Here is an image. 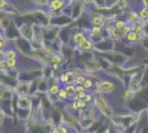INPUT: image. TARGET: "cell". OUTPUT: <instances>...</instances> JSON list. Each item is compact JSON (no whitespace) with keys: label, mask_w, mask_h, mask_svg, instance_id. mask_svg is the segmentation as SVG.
Masks as SVG:
<instances>
[{"label":"cell","mask_w":148,"mask_h":133,"mask_svg":"<svg viewBox=\"0 0 148 133\" xmlns=\"http://www.w3.org/2000/svg\"><path fill=\"white\" fill-rule=\"evenodd\" d=\"M93 104L95 107V110H96L97 114L104 116L105 119H107V120H111L112 118H113V115L115 114L113 105H112L110 99L107 98V95L99 94V93H95L94 92Z\"/></svg>","instance_id":"1"},{"label":"cell","mask_w":148,"mask_h":133,"mask_svg":"<svg viewBox=\"0 0 148 133\" xmlns=\"http://www.w3.org/2000/svg\"><path fill=\"white\" fill-rule=\"evenodd\" d=\"M138 114L136 113H126V114H114L111 120V123L114 127L125 131L126 129L132 127L133 124L137 123Z\"/></svg>","instance_id":"2"},{"label":"cell","mask_w":148,"mask_h":133,"mask_svg":"<svg viewBox=\"0 0 148 133\" xmlns=\"http://www.w3.org/2000/svg\"><path fill=\"white\" fill-rule=\"evenodd\" d=\"M86 6L87 5L83 0H70L69 5L64 8L63 12L66 13L72 19V21L75 22L83 16V13L85 12Z\"/></svg>","instance_id":"3"},{"label":"cell","mask_w":148,"mask_h":133,"mask_svg":"<svg viewBox=\"0 0 148 133\" xmlns=\"http://www.w3.org/2000/svg\"><path fill=\"white\" fill-rule=\"evenodd\" d=\"M117 89V81L113 78H101L95 82L94 92L104 95L113 94Z\"/></svg>","instance_id":"4"},{"label":"cell","mask_w":148,"mask_h":133,"mask_svg":"<svg viewBox=\"0 0 148 133\" xmlns=\"http://www.w3.org/2000/svg\"><path fill=\"white\" fill-rule=\"evenodd\" d=\"M83 69L85 72H91V73H97L99 71H102L101 62L94 52L91 53L90 57L85 58L84 63H83Z\"/></svg>","instance_id":"5"},{"label":"cell","mask_w":148,"mask_h":133,"mask_svg":"<svg viewBox=\"0 0 148 133\" xmlns=\"http://www.w3.org/2000/svg\"><path fill=\"white\" fill-rule=\"evenodd\" d=\"M69 2H70V0H49L48 5L45 7L47 12L50 17L59 14V13L63 12L64 8L68 6Z\"/></svg>","instance_id":"6"},{"label":"cell","mask_w":148,"mask_h":133,"mask_svg":"<svg viewBox=\"0 0 148 133\" xmlns=\"http://www.w3.org/2000/svg\"><path fill=\"white\" fill-rule=\"evenodd\" d=\"M115 43L116 42L111 37H105L97 42H95L94 53H105V52L115 50Z\"/></svg>","instance_id":"7"},{"label":"cell","mask_w":148,"mask_h":133,"mask_svg":"<svg viewBox=\"0 0 148 133\" xmlns=\"http://www.w3.org/2000/svg\"><path fill=\"white\" fill-rule=\"evenodd\" d=\"M86 34L90 39H92L94 42H97L101 39L105 37H110V32L104 27H95V25H90L86 30Z\"/></svg>","instance_id":"8"},{"label":"cell","mask_w":148,"mask_h":133,"mask_svg":"<svg viewBox=\"0 0 148 133\" xmlns=\"http://www.w3.org/2000/svg\"><path fill=\"white\" fill-rule=\"evenodd\" d=\"M86 39H87L86 31H85L84 29H81L79 27H76V28H74V31H73V33H72V36H71V38H70V44H71L74 49H75V51H76V49H77Z\"/></svg>","instance_id":"9"},{"label":"cell","mask_w":148,"mask_h":133,"mask_svg":"<svg viewBox=\"0 0 148 133\" xmlns=\"http://www.w3.org/2000/svg\"><path fill=\"white\" fill-rule=\"evenodd\" d=\"M59 32L60 28L53 25H47L42 27V33H43V41L44 43L52 42L59 38Z\"/></svg>","instance_id":"10"},{"label":"cell","mask_w":148,"mask_h":133,"mask_svg":"<svg viewBox=\"0 0 148 133\" xmlns=\"http://www.w3.org/2000/svg\"><path fill=\"white\" fill-rule=\"evenodd\" d=\"M14 107L25 110H32L33 109V102L31 99V95H14Z\"/></svg>","instance_id":"11"},{"label":"cell","mask_w":148,"mask_h":133,"mask_svg":"<svg viewBox=\"0 0 148 133\" xmlns=\"http://www.w3.org/2000/svg\"><path fill=\"white\" fill-rule=\"evenodd\" d=\"M19 34L21 38L25 39L28 41H32L33 38V25L30 22H22L21 25H18Z\"/></svg>","instance_id":"12"},{"label":"cell","mask_w":148,"mask_h":133,"mask_svg":"<svg viewBox=\"0 0 148 133\" xmlns=\"http://www.w3.org/2000/svg\"><path fill=\"white\" fill-rule=\"evenodd\" d=\"M143 39H144V37H142L140 34H138L134 30H132V31H130L124 37L123 41L126 42L127 44H130V45H142Z\"/></svg>","instance_id":"13"},{"label":"cell","mask_w":148,"mask_h":133,"mask_svg":"<svg viewBox=\"0 0 148 133\" xmlns=\"http://www.w3.org/2000/svg\"><path fill=\"white\" fill-rule=\"evenodd\" d=\"M14 93L17 95H30V81L18 80L14 85Z\"/></svg>","instance_id":"14"},{"label":"cell","mask_w":148,"mask_h":133,"mask_svg":"<svg viewBox=\"0 0 148 133\" xmlns=\"http://www.w3.org/2000/svg\"><path fill=\"white\" fill-rule=\"evenodd\" d=\"M94 47H95V42L87 37L86 40L76 49V51H79L80 53H92L94 52Z\"/></svg>","instance_id":"15"},{"label":"cell","mask_w":148,"mask_h":133,"mask_svg":"<svg viewBox=\"0 0 148 133\" xmlns=\"http://www.w3.org/2000/svg\"><path fill=\"white\" fill-rule=\"evenodd\" d=\"M48 82H49V87H48V90H47L45 94L48 95V96H51V98H56V95L58 94L59 90L61 88V84H60V82L58 80L53 81V82H51V81H48Z\"/></svg>","instance_id":"16"},{"label":"cell","mask_w":148,"mask_h":133,"mask_svg":"<svg viewBox=\"0 0 148 133\" xmlns=\"http://www.w3.org/2000/svg\"><path fill=\"white\" fill-rule=\"evenodd\" d=\"M106 18L99 13H94L90 18V25H95V27H104Z\"/></svg>","instance_id":"17"},{"label":"cell","mask_w":148,"mask_h":133,"mask_svg":"<svg viewBox=\"0 0 148 133\" xmlns=\"http://www.w3.org/2000/svg\"><path fill=\"white\" fill-rule=\"evenodd\" d=\"M125 20H126V22L130 25H135V23H137V22L140 21L137 10H134V9H132L130 12L126 13V18H125Z\"/></svg>","instance_id":"18"},{"label":"cell","mask_w":148,"mask_h":133,"mask_svg":"<svg viewBox=\"0 0 148 133\" xmlns=\"http://www.w3.org/2000/svg\"><path fill=\"white\" fill-rule=\"evenodd\" d=\"M136 94H137V93H136L133 89H130V87L126 85V88L122 91V99L126 102H130L135 99Z\"/></svg>","instance_id":"19"},{"label":"cell","mask_w":148,"mask_h":133,"mask_svg":"<svg viewBox=\"0 0 148 133\" xmlns=\"http://www.w3.org/2000/svg\"><path fill=\"white\" fill-rule=\"evenodd\" d=\"M110 32V37H111L115 42H121V41H123L124 40V33H123V30H118L116 28H112L108 30Z\"/></svg>","instance_id":"20"},{"label":"cell","mask_w":148,"mask_h":133,"mask_svg":"<svg viewBox=\"0 0 148 133\" xmlns=\"http://www.w3.org/2000/svg\"><path fill=\"white\" fill-rule=\"evenodd\" d=\"M49 133H71V129L64 123H59L51 127Z\"/></svg>","instance_id":"21"},{"label":"cell","mask_w":148,"mask_h":133,"mask_svg":"<svg viewBox=\"0 0 148 133\" xmlns=\"http://www.w3.org/2000/svg\"><path fill=\"white\" fill-rule=\"evenodd\" d=\"M16 115L18 116L19 120H23L27 121L28 118L30 116L31 111L30 110H25V109H20V108H16V111H14Z\"/></svg>","instance_id":"22"},{"label":"cell","mask_w":148,"mask_h":133,"mask_svg":"<svg viewBox=\"0 0 148 133\" xmlns=\"http://www.w3.org/2000/svg\"><path fill=\"white\" fill-rule=\"evenodd\" d=\"M56 100H58V102H65L68 101V100H70V98H69V94L68 92H66V89L64 88L63 85H61V88H60V90H59V92H58V94L56 95Z\"/></svg>","instance_id":"23"},{"label":"cell","mask_w":148,"mask_h":133,"mask_svg":"<svg viewBox=\"0 0 148 133\" xmlns=\"http://www.w3.org/2000/svg\"><path fill=\"white\" fill-rule=\"evenodd\" d=\"M82 85H83V88L86 90L87 92H94V87H95V82L93 81L92 79H90V78H87L84 80V82L82 83Z\"/></svg>","instance_id":"24"},{"label":"cell","mask_w":148,"mask_h":133,"mask_svg":"<svg viewBox=\"0 0 148 133\" xmlns=\"http://www.w3.org/2000/svg\"><path fill=\"white\" fill-rule=\"evenodd\" d=\"M7 63V68H8V71H16L17 70V64H18V59H13V58H10V59H5Z\"/></svg>","instance_id":"25"},{"label":"cell","mask_w":148,"mask_h":133,"mask_svg":"<svg viewBox=\"0 0 148 133\" xmlns=\"http://www.w3.org/2000/svg\"><path fill=\"white\" fill-rule=\"evenodd\" d=\"M138 16H139V19L140 21H145V20L148 19V7H140L138 10Z\"/></svg>","instance_id":"26"},{"label":"cell","mask_w":148,"mask_h":133,"mask_svg":"<svg viewBox=\"0 0 148 133\" xmlns=\"http://www.w3.org/2000/svg\"><path fill=\"white\" fill-rule=\"evenodd\" d=\"M127 25H128V23L126 22V20L122 19V18H116L115 21H114V28H116L118 30H123Z\"/></svg>","instance_id":"27"},{"label":"cell","mask_w":148,"mask_h":133,"mask_svg":"<svg viewBox=\"0 0 148 133\" xmlns=\"http://www.w3.org/2000/svg\"><path fill=\"white\" fill-rule=\"evenodd\" d=\"M63 87L66 89L69 98H70V100H71L74 95H75V84H66V85H63Z\"/></svg>","instance_id":"28"},{"label":"cell","mask_w":148,"mask_h":133,"mask_svg":"<svg viewBox=\"0 0 148 133\" xmlns=\"http://www.w3.org/2000/svg\"><path fill=\"white\" fill-rule=\"evenodd\" d=\"M83 100L85 102H87L88 104L93 103V101H94V92H87L86 94H85V96L83 98Z\"/></svg>","instance_id":"29"},{"label":"cell","mask_w":148,"mask_h":133,"mask_svg":"<svg viewBox=\"0 0 148 133\" xmlns=\"http://www.w3.org/2000/svg\"><path fill=\"white\" fill-rule=\"evenodd\" d=\"M143 34L144 38H148V20L143 21Z\"/></svg>","instance_id":"30"},{"label":"cell","mask_w":148,"mask_h":133,"mask_svg":"<svg viewBox=\"0 0 148 133\" xmlns=\"http://www.w3.org/2000/svg\"><path fill=\"white\" fill-rule=\"evenodd\" d=\"M94 6L96 7L107 6V0H94Z\"/></svg>","instance_id":"31"},{"label":"cell","mask_w":148,"mask_h":133,"mask_svg":"<svg viewBox=\"0 0 148 133\" xmlns=\"http://www.w3.org/2000/svg\"><path fill=\"white\" fill-rule=\"evenodd\" d=\"M82 91H86V90L83 88L82 84H75V94H76V93H80Z\"/></svg>","instance_id":"32"},{"label":"cell","mask_w":148,"mask_h":133,"mask_svg":"<svg viewBox=\"0 0 148 133\" xmlns=\"http://www.w3.org/2000/svg\"><path fill=\"white\" fill-rule=\"evenodd\" d=\"M130 31H132V25H126V27H125V28L123 29L124 37H125V36H126V34H127V33H128Z\"/></svg>","instance_id":"33"},{"label":"cell","mask_w":148,"mask_h":133,"mask_svg":"<svg viewBox=\"0 0 148 133\" xmlns=\"http://www.w3.org/2000/svg\"><path fill=\"white\" fill-rule=\"evenodd\" d=\"M7 47L6 42H5V40H3V38L0 39V50H5Z\"/></svg>","instance_id":"34"},{"label":"cell","mask_w":148,"mask_h":133,"mask_svg":"<svg viewBox=\"0 0 148 133\" xmlns=\"http://www.w3.org/2000/svg\"><path fill=\"white\" fill-rule=\"evenodd\" d=\"M140 3L143 7H148V0H140Z\"/></svg>","instance_id":"35"},{"label":"cell","mask_w":148,"mask_h":133,"mask_svg":"<svg viewBox=\"0 0 148 133\" xmlns=\"http://www.w3.org/2000/svg\"><path fill=\"white\" fill-rule=\"evenodd\" d=\"M86 5H90V6H92V5H94V0H83Z\"/></svg>","instance_id":"36"},{"label":"cell","mask_w":148,"mask_h":133,"mask_svg":"<svg viewBox=\"0 0 148 133\" xmlns=\"http://www.w3.org/2000/svg\"><path fill=\"white\" fill-rule=\"evenodd\" d=\"M3 38V31L1 30V28H0V39Z\"/></svg>","instance_id":"37"},{"label":"cell","mask_w":148,"mask_h":133,"mask_svg":"<svg viewBox=\"0 0 148 133\" xmlns=\"http://www.w3.org/2000/svg\"><path fill=\"white\" fill-rule=\"evenodd\" d=\"M146 115H147V119H148V109H146Z\"/></svg>","instance_id":"38"},{"label":"cell","mask_w":148,"mask_h":133,"mask_svg":"<svg viewBox=\"0 0 148 133\" xmlns=\"http://www.w3.org/2000/svg\"><path fill=\"white\" fill-rule=\"evenodd\" d=\"M1 112H3V111H2V109H1V107H0V113H1Z\"/></svg>","instance_id":"39"}]
</instances>
